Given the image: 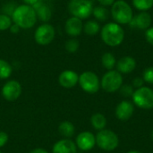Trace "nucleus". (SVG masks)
<instances>
[{"label":"nucleus","instance_id":"obj_25","mask_svg":"<svg viewBox=\"0 0 153 153\" xmlns=\"http://www.w3.org/2000/svg\"><path fill=\"white\" fill-rule=\"evenodd\" d=\"M132 2L133 5L141 12H146L153 6V0H132Z\"/></svg>","mask_w":153,"mask_h":153},{"label":"nucleus","instance_id":"obj_4","mask_svg":"<svg viewBox=\"0 0 153 153\" xmlns=\"http://www.w3.org/2000/svg\"><path fill=\"white\" fill-rule=\"evenodd\" d=\"M67 9L72 16L84 20L92 14L93 4L91 0H70Z\"/></svg>","mask_w":153,"mask_h":153},{"label":"nucleus","instance_id":"obj_39","mask_svg":"<svg viewBox=\"0 0 153 153\" xmlns=\"http://www.w3.org/2000/svg\"><path fill=\"white\" fill-rule=\"evenodd\" d=\"M49 1H55V0H49Z\"/></svg>","mask_w":153,"mask_h":153},{"label":"nucleus","instance_id":"obj_3","mask_svg":"<svg viewBox=\"0 0 153 153\" xmlns=\"http://www.w3.org/2000/svg\"><path fill=\"white\" fill-rule=\"evenodd\" d=\"M111 15L118 24H129L134 17L132 7L124 0L115 1L111 7Z\"/></svg>","mask_w":153,"mask_h":153},{"label":"nucleus","instance_id":"obj_30","mask_svg":"<svg viewBox=\"0 0 153 153\" xmlns=\"http://www.w3.org/2000/svg\"><path fill=\"white\" fill-rule=\"evenodd\" d=\"M8 140H9L8 134L4 131H0V149L3 148L8 143Z\"/></svg>","mask_w":153,"mask_h":153},{"label":"nucleus","instance_id":"obj_8","mask_svg":"<svg viewBox=\"0 0 153 153\" xmlns=\"http://www.w3.org/2000/svg\"><path fill=\"white\" fill-rule=\"evenodd\" d=\"M78 83L80 84L82 91L90 94L98 92L100 87V81L98 75L91 71H86L81 74L79 75Z\"/></svg>","mask_w":153,"mask_h":153},{"label":"nucleus","instance_id":"obj_23","mask_svg":"<svg viewBox=\"0 0 153 153\" xmlns=\"http://www.w3.org/2000/svg\"><path fill=\"white\" fill-rule=\"evenodd\" d=\"M101 63H102V65L108 71L113 70V68L117 65L116 57L114 56V55L112 53H109V52L103 54V56L101 57Z\"/></svg>","mask_w":153,"mask_h":153},{"label":"nucleus","instance_id":"obj_40","mask_svg":"<svg viewBox=\"0 0 153 153\" xmlns=\"http://www.w3.org/2000/svg\"><path fill=\"white\" fill-rule=\"evenodd\" d=\"M0 153H2V152H1V151H0Z\"/></svg>","mask_w":153,"mask_h":153},{"label":"nucleus","instance_id":"obj_36","mask_svg":"<svg viewBox=\"0 0 153 153\" xmlns=\"http://www.w3.org/2000/svg\"><path fill=\"white\" fill-rule=\"evenodd\" d=\"M30 153H49L47 150L43 149V148H35L33 150H31Z\"/></svg>","mask_w":153,"mask_h":153},{"label":"nucleus","instance_id":"obj_15","mask_svg":"<svg viewBox=\"0 0 153 153\" xmlns=\"http://www.w3.org/2000/svg\"><path fill=\"white\" fill-rule=\"evenodd\" d=\"M134 111V104L129 100H123L117 106L115 114L117 119L121 121H127L132 117Z\"/></svg>","mask_w":153,"mask_h":153},{"label":"nucleus","instance_id":"obj_22","mask_svg":"<svg viewBox=\"0 0 153 153\" xmlns=\"http://www.w3.org/2000/svg\"><path fill=\"white\" fill-rule=\"evenodd\" d=\"M92 15L95 17L96 20H98L99 22H105L108 19L109 17V12L108 10L102 5H99V6H95L93 7L92 10Z\"/></svg>","mask_w":153,"mask_h":153},{"label":"nucleus","instance_id":"obj_16","mask_svg":"<svg viewBox=\"0 0 153 153\" xmlns=\"http://www.w3.org/2000/svg\"><path fill=\"white\" fill-rule=\"evenodd\" d=\"M77 146L71 139H61L52 148V153H77Z\"/></svg>","mask_w":153,"mask_h":153},{"label":"nucleus","instance_id":"obj_1","mask_svg":"<svg viewBox=\"0 0 153 153\" xmlns=\"http://www.w3.org/2000/svg\"><path fill=\"white\" fill-rule=\"evenodd\" d=\"M13 23L18 25L21 30L32 28L37 22V14L35 9L28 4H19L15 7L11 15Z\"/></svg>","mask_w":153,"mask_h":153},{"label":"nucleus","instance_id":"obj_28","mask_svg":"<svg viewBox=\"0 0 153 153\" xmlns=\"http://www.w3.org/2000/svg\"><path fill=\"white\" fill-rule=\"evenodd\" d=\"M120 91V94L125 97V98H129V97H132L134 91V87L133 85H130V84H125V85H122L119 89Z\"/></svg>","mask_w":153,"mask_h":153},{"label":"nucleus","instance_id":"obj_37","mask_svg":"<svg viewBox=\"0 0 153 153\" xmlns=\"http://www.w3.org/2000/svg\"><path fill=\"white\" fill-rule=\"evenodd\" d=\"M127 153H142L141 152H139V151H130V152H128Z\"/></svg>","mask_w":153,"mask_h":153},{"label":"nucleus","instance_id":"obj_10","mask_svg":"<svg viewBox=\"0 0 153 153\" xmlns=\"http://www.w3.org/2000/svg\"><path fill=\"white\" fill-rule=\"evenodd\" d=\"M2 96L7 101H15L20 98L22 92V88L18 81L11 80L6 82L2 87Z\"/></svg>","mask_w":153,"mask_h":153},{"label":"nucleus","instance_id":"obj_26","mask_svg":"<svg viewBox=\"0 0 153 153\" xmlns=\"http://www.w3.org/2000/svg\"><path fill=\"white\" fill-rule=\"evenodd\" d=\"M12 24H13V21L11 16L4 13H0V31H4L9 30Z\"/></svg>","mask_w":153,"mask_h":153},{"label":"nucleus","instance_id":"obj_21","mask_svg":"<svg viewBox=\"0 0 153 153\" xmlns=\"http://www.w3.org/2000/svg\"><path fill=\"white\" fill-rule=\"evenodd\" d=\"M82 30L88 36H95L100 30V26L97 21L90 20L83 24V30Z\"/></svg>","mask_w":153,"mask_h":153},{"label":"nucleus","instance_id":"obj_7","mask_svg":"<svg viewBox=\"0 0 153 153\" xmlns=\"http://www.w3.org/2000/svg\"><path fill=\"white\" fill-rule=\"evenodd\" d=\"M134 103L140 108L143 109H152L153 108V90L143 86L136 89L132 96Z\"/></svg>","mask_w":153,"mask_h":153},{"label":"nucleus","instance_id":"obj_24","mask_svg":"<svg viewBox=\"0 0 153 153\" xmlns=\"http://www.w3.org/2000/svg\"><path fill=\"white\" fill-rule=\"evenodd\" d=\"M13 73L12 65L5 60L0 59V80L8 79Z\"/></svg>","mask_w":153,"mask_h":153},{"label":"nucleus","instance_id":"obj_14","mask_svg":"<svg viewBox=\"0 0 153 153\" xmlns=\"http://www.w3.org/2000/svg\"><path fill=\"white\" fill-rule=\"evenodd\" d=\"M83 30L82 21L79 18L71 16L68 18L65 23V30L68 36L71 38H76L81 35Z\"/></svg>","mask_w":153,"mask_h":153},{"label":"nucleus","instance_id":"obj_13","mask_svg":"<svg viewBox=\"0 0 153 153\" xmlns=\"http://www.w3.org/2000/svg\"><path fill=\"white\" fill-rule=\"evenodd\" d=\"M58 82L65 89H72L79 82V75L73 70H65L59 74Z\"/></svg>","mask_w":153,"mask_h":153},{"label":"nucleus","instance_id":"obj_31","mask_svg":"<svg viewBox=\"0 0 153 153\" xmlns=\"http://www.w3.org/2000/svg\"><path fill=\"white\" fill-rule=\"evenodd\" d=\"M145 39L149 44L153 46V27H150L145 31Z\"/></svg>","mask_w":153,"mask_h":153},{"label":"nucleus","instance_id":"obj_34","mask_svg":"<svg viewBox=\"0 0 153 153\" xmlns=\"http://www.w3.org/2000/svg\"><path fill=\"white\" fill-rule=\"evenodd\" d=\"M9 30H10L12 33L16 34V33H18V32L21 30V28H20L18 25H16L15 23H13V24L11 25V27H10V29H9Z\"/></svg>","mask_w":153,"mask_h":153},{"label":"nucleus","instance_id":"obj_9","mask_svg":"<svg viewBox=\"0 0 153 153\" xmlns=\"http://www.w3.org/2000/svg\"><path fill=\"white\" fill-rule=\"evenodd\" d=\"M56 30L52 24L44 22L39 25L34 32V40L40 46L49 45L55 39Z\"/></svg>","mask_w":153,"mask_h":153},{"label":"nucleus","instance_id":"obj_19","mask_svg":"<svg viewBox=\"0 0 153 153\" xmlns=\"http://www.w3.org/2000/svg\"><path fill=\"white\" fill-rule=\"evenodd\" d=\"M59 134L65 139H70L75 133V127L70 121H63L58 126Z\"/></svg>","mask_w":153,"mask_h":153},{"label":"nucleus","instance_id":"obj_12","mask_svg":"<svg viewBox=\"0 0 153 153\" xmlns=\"http://www.w3.org/2000/svg\"><path fill=\"white\" fill-rule=\"evenodd\" d=\"M152 16L147 12H141L133 17L132 21L129 22V26L133 30H146L151 27Z\"/></svg>","mask_w":153,"mask_h":153},{"label":"nucleus","instance_id":"obj_5","mask_svg":"<svg viewBox=\"0 0 153 153\" xmlns=\"http://www.w3.org/2000/svg\"><path fill=\"white\" fill-rule=\"evenodd\" d=\"M96 137V144L98 147L106 152H111L117 148L119 139L116 133L111 130L103 129L99 131Z\"/></svg>","mask_w":153,"mask_h":153},{"label":"nucleus","instance_id":"obj_33","mask_svg":"<svg viewBox=\"0 0 153 153\" xmlns=\"http://www.w3.org/2000/svg\"><path fill=\"white\" fill-rule=\"evenodd\" d=\"M97 1L102 6H109V5H112L115 3L116 0H97Z\"/></svg>","mask_w":153,"mask_h":153},{"label":"nucleus","instance_id":"obj_6","mask_svg":"<svg viewBox=\"0 0 153 153\" xmlns=\"http://www.w3.org/2000/svg\"><path fill=\"white\" fill-rule=\"evenodd\" d=\"M122 85L123 76L117 70H109L103 75L100 81L101 88L107 92L117 91Z\"/></svg>","mask_w":153,"mask_h":153},{"label":"nucleus","instance_id":"obj_29","mask_svg":"<svg viewBox=\"0 0 153 153\" xmlns=\"http://www.w3.org/2000/svg\"><path fill=\"white\" fill-rule=\"evenodd\" d=\"M143 79L144 80V82L153 84V66H150L148 68H146L143 71Z\"/></svg>","mask_w":153,"mask_h":153},{"label":"nucleus","instance_id":"obj_11","mask_svg":"<svg viewBox=\"0 0 153 153\" xmlns=\"http://www.w3.org/2000/svg\"><path fill=\"white\" fill-rule=\"evenodd\" d=\"M75 144L78 149L83 152L91 151L96 145V137L95 135L88 131L80 133L75 140Z\"/></svg>","mask_w":153,"mask_h":153},{"label":"nucleus","instance_id":"obj_17","mask_svg":"<svg viewBox=\"0 0 153 153\" xmlns=\"http://www.w3.org/2000/svg\"><path fill=\"white\" fill-rule=\"evenodd\" d=\"M136 67V61L134 57L123 56L117 63V69L120 74H130Z\"/></svg>","mask_w":153,"mask_h":153},{"label":"nucleus","instance_id":"obj_18","mask_svg":"<svg viewBox=\"0 0 153 153\" xmlns=\"http://www.w3.org/2000/svg\"><path fill=\"white\" fill-rule=\"evenodd\" d=\"M33 8L36 11V14H37V18L39 20H40L43 22H48L51 17H52V11L50 9V7L42 3V1H40L39 4H37L35 6H33Z\"/></svg>","mask_w":153,"mask_h":153},{"label":"nucleus","instance_id":"obj_32","mask_svg":"<svg viewBox=\"0 0 153 153\" xmlns=\"http://www.w3.org/2000/svg\"><path fill=\"white\" fill-rule=\"evenodd\" d=\"M143 83H144V80L143 78L136 77L133 81V87L134 88H136V89H139V88H141V87L143 86Z\"/></svg>","mask_w":153,"mask_h":153},{"label":"nucleus","instance_id":"obj_20","mask_svg":"<svg viewBox=\"0 0 153 153\" xmlns=\"http://www.w3.org/2000/svg\"><path fill=\"white\" fill-rule=\"evenodd\" d=\"M91 124L95 130L101 131V130L105 129V127L107 126V118L103 114L96 113L91 116Z\"/></svg>","mask_w":153,"mask_h":153},{"label":"nucleus","instance_id":"obj_35","mask_svg":"<svg viewBox=\"0 0 153 153\" xmlns=\"http://www.w3.org/2000/svg\"><path fill=\"white\" fill-rule=\"evenodd\" d=\"M23 1V3L25 4H28V5H30V6H35L37 4H39L40 1H42V0H22Z\"/></svg>","mask_w":153,"mask_h":153},{"label":"nucleus","instance_id":"obj_38","mask_svg":"<svg viewBox=\"0 0 153 153\" xmlns=\"http://www.w3.org/2000/svg\"><path fill=\"white\" fill-rule=\"evenodd\" d=\"M152 141H153V131L152 132Z\"/></svg>","mask_w":153,"mask_h":153},{"label":"nucleus","instance_id":"obj_27","mask_svg":"<svg viewBox=\"0 0 153 153\" xmlns=\"http://www.w3.org/2000/svg\"><path fill=\"white\" fill-rule=\"evenodd\" d=\"M79 47H80L79 40L76 39L75 38H72L68 39L65 44V50L69 53H75L79 49Z\"/></svg>","mask_w":153,"mask_h":153},{"label":"nucleus","instance_id":"obj_2","mask_svg":"<svg viewBox=\"0 0 153 153\" xmlns=\"http://www.w3.org/2000/svg\"><path fill=\"white\" fill-rule=\"evenodd\" d=\"M102 41L109 47L119 46L125 39V30L117 22H108L105 24L100 30Z\"/></svg>","mask_w":153,"mask_h":153}]
</instances>
